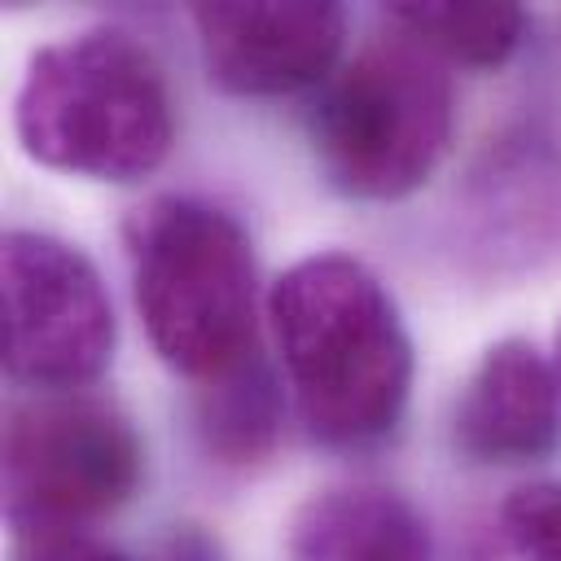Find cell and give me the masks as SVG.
I'll list each match as a JSON object with an SVG mask.
<instances>
[{
  "label": "cell",
  "instance_id": "4fadbf2b",
  "mask_svg": "<svg viewBox=\"0 0 561 561\" xmlns=\"http://www.w3.org/2000/svg\"><path fill=\"white\" fill-rule=\"evenodd\" d=\"M18 561H127V557L83 530H39V535H22Z\"/></svg>",
  "mask_w": 561,
  "mask_h": 561
},
{
  "label": "cell",
  "instance_id": "52a82bcc",
  "mask_svg": "<svg viewBox=\"0 0 561 561\" xmlns=\"http://www.w3.org/2000/svg\"><path fill=\"white\" fill-rule=\"evenodd\" d=\"M210 83L232 96H285L324 83L346 39V9L329 0H228L193 9Z\"/></svg>",
  "mask_w": 561,
  "mask_h": 561
},
{
  "label": "cell",
  "instance_id": "9c48e42d",
  "mask_svg": "<svg viewBox=\"0 0 561 561\" xmlns=\"http://www.w3.org/2000/svg\"><path fill=\"white\" fill-rule=\"evenodd\" d=\"M285 561H434V539L403 495L373 482H346L294 508Z\"/></svg>",
  "mask_w": 561,
  "mask_h": 561
},
{
  "label": "cell",
  "instance_id": "30bf717a",
  "mask_svg": "<svg viewBox=\"0 0 561 561\" xmlns=\"http://www.w3.org/2000/svg\"><path fill=\"white\" fill-rule=\"evenodd\" d=\"M285 425V399L263 351L202 381L197 390V438L210 460L245 469L272 456Z\"/></svg>",
  "mask_w": 561,
  "mask_h": 561
},
{
  "label": "cell",
  "instance_id": "8992f818",
  "mask_svg": "<svg viewBox=\"0 0 561 561\" xmlns=\"http://www.w3.org/2000/svg\"><path fill=\"white\" fill-rule=\"evenodd\" d=\"M4 373L35 394H79L118 342L114 307L92 259L53 237L13 228L0 241Z\"/></svg>",
  "mask_w": 561,
  "mask_h": 561
},
{
  "label": "cell",
  "instance_id": "7a4b0ae2",
  "mask_svg": "<svg viewBox=\"0 0 561 561\" xmlns=\"http://www.w3.org/2000/svg\"><path fill=\"white\" fill-rule=\"evenodd\" d=\"M13 131L31 162L136 184L175 145V105L153 53L123 26H92L44 44L18 83Z\"/></svg>",
  "mask_w": 561,
  "mask_h": 561
},
{
  "label": "cell",
  "instance_id": "8fae6325",
  "mask_svg": "<svg viewBox=\"0 0 561 561\" xmlns=\"http://www.w3.org/2000/svg\"><path fill=\"white\" fill-rule=\"evenodd\" d=\"M390 18L408 39H416L438 61H456L473 70L504 66L526 39V9L504 0H469V4L408 0V4H394Z\"/></svg>",
  "mask_w": 561,
  "mask_h": 561
},
{
  "label": "cell",
  "instance_id": "ba28073f",
  "mask_svg": "<svg viewBox=\"0 0 561 561\" xmlns=\"http://www.w3.org/2000/svg\"><path fill=\"white\" fill-rule=\"evenodd\" d=\"M456 451L473 465H535L561 443V377L530 342H495L469 373L456 421Z\"/></svg>",
  "mask_w": 561,
  "mask_h": 561
},
{
  "label": "cell",
  "instance_id": "3957f363",
  "mask_svg": "<svg viewBox=\"0 0 561 561\" xmlns=\"http://www.w3.org/2000/svg\"><path fill=\"white\" fill-rule=\"evenodd\" d=\"M131 294L167 368L210 381L259 351V272L245 228L197 197H153L127 228Z\"/></svg>",
  "mask_w": 561,
  "mask_h": 561
},
{
  "label": "cell",
  "instance_id": "5bb4252c",
  "mask_svg": "<svg viewBox=\"0 0 561 561\" xmlns=\"http://www.w3.org/2000/svg\"><path fill=\"white\" fill-rule=\"evenodd\" d=\"M149 561H224V548H219V539H210L202 526H171V530L153 543Z\"/></svg>",
  "mask_w": 561,
  "mask_h": 561
},
{
  "label": "cell",
  "instance_id": "5b68a950",
  "mask_svg": "<svg viewBox=\"0 0 561 561\" xmlns=\"http://www.w3.org/2000/svg\"><path fill=\"white\" fill-rule=\"evenodd\" d=\"M145 473L131 421L96 394H35L4 421V517L18 535L79 530L123 508Z\"/></svg>",
  "mask_w": 561,
  "mask_h": 561
},
{
  "label": "cell",
  "instance_id": "7c38bea8",
  "mask_svg": "<svg viewBox=\"0 0 561 561\" xmlns=\"http://www.w3.org/2000/svg\"><path fill=\"white\" fill-rule=\"evenodd\" d=\"M469 561H561V482L513 486Z\"/></svg>",
  "mask_w": 561,
  "mask_h": 561
},
{
  "label": "cell",
  "instance_id": "9a60e30c",
  "mask_svg": "<svg viewBox=\"0 0 561 561\" xmlns=\"http://www.w3.org/2000/svg\"><path fill=\"white\" fill-rule=\"evenodd\" d=\"M552 364H557V377H561V329H557V359Z\"/></svg>",
  "mask_w": 561,
  "mask_h": 561
},
{
  "label": "cell",
  "instance_id": "6da1fadb",
  "mask_svg": "<svg viewBox=\"0 0 561 561\" xmlns=\"http://www.w3.org/2000/svg\"><path fill=\"white\" fill-rule=\"evenodd\" d=\"M267 320L311 438L368 447L386 438L412 394V337L390 289L351 254L298 259L267 294Z\"/></svg>",
  "mask_w": 561,
  "mask_h": 561
},
{
  "label": "cell",
  "instance_id": "277c9868",
  "mask_svg": "<svg viewBox=\"0 0 561 561\" xmlns=\"http://www.w3.org/2000/svg\"><path fill=\"white\" fill-rule=\"evenodd\" d=\"M456 96L443 61L416 39H377L324 79L307 136L329 188L399 202L447 158Z\"/></svg>",
  "mask_w": 561,
  "mask_h": 561
}]
</instances>
